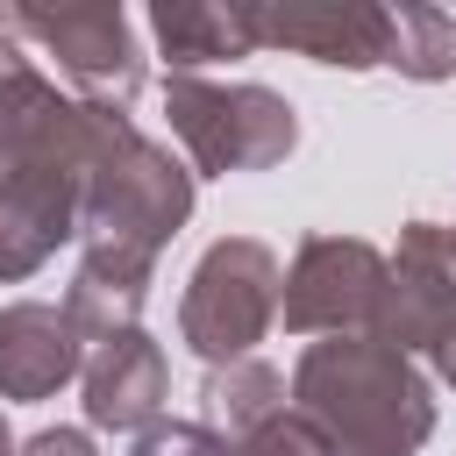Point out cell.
Listing matches in <instances>:
<instances>
[{
    "label": "cell",
    "mask_w": 456,
    "mask_h": 456,
    "mask_svg": "<svg viewBox=\"0 0 456 456\" xmlns=\"http://www.w3.org/2000/svg\"><path fill=\"white\" fill-rule=\"evenodd\" d=\"M449 256H456V221H449Z\"/></svg>",
    "instance_id": "obj_20"
},
{
    "label": "cell",
    "mask_w": 456,
    "mask_h": 456,
    "mask_svg": "<svg viewBox=\"0 0 456 456\" xmlns=\"http://www.w3.org/2000/svg\"><path fill=\"white\" fill-rule=\"evenodd\" d=\"M399 78L413 86H435L456 71V14H442L435 0H399L392 7V57H385Z\"/></svg>",
    "instance_id": "obj_14"
},
{
    "label": "cell",
    "mask_w": 456,
    "mask_h": 456,
    "mask_svg": "<svg viewBox=\"0 0 456 456\" xmlns=\"http://www.w3.org/2000/svg\"><path fill=\"white\" fill-rule=\"evenodd\" d=\"M14 456H100V449H93V435H86V428H36Z\"/></svg>",
    "instance_id": "obj_17"
},
{
    "label": "cell",
    "mask_w": 456,
    "mask_h": 456,
    "mask_svg": "<svg viewBox=\"0 0 456 456\" xmlns=\"http://www.w3.org/2000/svg\"><path fill=\"white\" fill-rule=\"evenodd\" d=\"M21 442H14V428H7V413H0V456H14Z\"/></svg>",
    "instance_id": "obj_18"
},
{
    "label": "cell",
    "mask_w": 456,
    "mask_h": 456,
    "mask_svg": "<svg viewBox=\"0 0 456 456\" xmlns=\"http://www.w3.org/2000/svg\"><path fill=\"white\" fill-rule=\"evenodd\" d=\"M292 413H306L328 456H420L435 435V385L378 335H321L292 363Z\"/></svg>",
    "instance_id": "obj_2"
},
{
    "label": "cell",
    "mask_w": 456,
    "mask_h": 456,
    "mask_svg": "<svg viewBox=\"0 0 456 456\" xmlns=\"http://www.w3.org/2000/svg\"><path fill=\"white\" fill-rule=\"evenodd\" d=\"M86 370V335L50 299L0 306V399H50Z\"/></svg>",
    "instance_id": "obj_10"
},
{
    "label": "cell",
    "mask_w": 456,
    "mask_h": 456,
    "mask_svg": "<svg viewBox=\"0 0 456 456\" xmlns=\"http://www.w3.org/2000/svg\"><path fill=\"white\" fill-rule=\"evenodd\" d=\"M278 299H285V271H278L271 242L221 235V242H207V256L192 264V278L178 292V342L207 370L242 363L278 328Z\"/></svg>",
    "instance_id": "obj_4"
},
{
    "label": "cell",
    "mask_w": 456,
    "mask_h": 456,
    "mask_svg": "<svg viewBox=\"0 0 456 456\" xmlns=\"http://www.w3.org/2000/svg\"><path fill=\"white\" fill-rule=\"evenodd\" d=\"M370 335L392 342L413 363L420 356L449 363V349H456V256H449L442 221H406L399 228V249L385 256V292H378Z\"/></svg>",
    "instance_id": "obj_6"
},
{
    "label": "cell",
    "mask_w": 456,
    "mask_h": 456,
    "mask_svg": "<svg viewBox=\"0 0 456 456\" xmlns=\"http://www.w3.org/2000/svg\"><path fill=\"white\" fill-rule=\"evenodd\" d=\"M150 36H157L164 64H171V71H192V78H200V64L264 50L249 0H228V7H221V0H157V7H150Z\"/></svg>",
    "instance_id": "obj_11"
},
{
    "label": "cell",
    "mask_w": 456,
    "mask_h": 456,
    "mask_svg": "<svg viewBox=\"0 0 456 456\" xmlns=\"http://www.w3.org/2000/svg\"><path fill=\"white\" fill-rule=\"evenodd\" d=\"M78 392H86V428H107V435H142L164 420V399H171V363L157 349V335L128 328V335H107L86 349V370H78Z\"/></svg>",
    "instance_id": "obj_9"
},
{
    "label": "cell",
    "mask_w": 456,
    "mask_h": 456,
    "mask_svg": "<svg viewBox=\"0 0 456 456\" xmlns=\"http://www.w3.org/2000/svg\"><path fill=\"white\" fill-rule=\"evenodd\" d=\"M442 378H449V392H456V349H449V363H442Z\"/></svg>",
    "instance_id": "obj_19"
},
{
    "label": "cell",
    "mask_w": 456,
    "mask_h": 456,
    "mask_svg": "<svg viewBox=\"0 0 456 456\" xmlns=\"http://www.w3.org/2000/svg\"><path fill=\"white\" fill-rule=\"evenodd\" d=\"M185 221H192V171L164 142H150L128 114H114L78 207V278L150 299V271Z\"/></svg>",
    "instance_id": "obj_1"
},
{
    "label": "cell",
    "mask_w": 456,
    "mask_h": 456,
    "mask_svg": "<svg viewBox=\"0 0 456 456\" xmlns=\"http://www.w3.org/2000/svg\"><path fill=\"white\" fill-rule=\"evenodd\" d=\"M264 50H299L335 71H378L392 57V7L378 0H249Z\"/></svg>",
    "instance_id": "obj_8"
},
{
    "label": "cell",
    "mask_w": 456,
    "mask_h": 456,
    "mask_svg": "<svg viewBox=\"0 0 456 456\" xmlns=\"http://www.w3.org/2000/svg\"><path fill=\"white\" fill-rule=\"evenodd\" d=\"M64 242H78V221H64L57 207H43V200L0 185V285L36 278Z\"/></svg>",
    "instance_id": "obj_13"
},
{
    "label": "cell",
    "mask_w": 456,
    "mask_h": 456,
    "mask_svg": "<svg viewBox=\"0 0 456 456\" xmlns=\"http://www.w3.org/2000/svg\"><path fill=\"white\" fill-rule=\"evenodd\" d=\"M235 456H328V442H321V428L306 420V413H278V420H264L249 442H235Z\"/></svg>",
    "instance_id": "obj_16"
},
{
    "label": "cell",
    "mask_w": 456,
    "mask_h": 456,
    "mask_svg": "<svg viewBox=\"0 0 456 456\" xmlns=\"http://www.w3.org/2000/svg\"><path fill=\"white\" fill-rule=\"evenodd\" d=\"M285 399H292V385H285V370L264 363V356L221 363V370H207V385H200V413H207V428H214L221 442H249L264 420L285 413Z\"/></svg>",
    "instance_id": "obj_12"
},
{
    "label": "cell",
    "mask_w": 456,
    "mask_h": 456,
    "mask_svg": "<svg viewBox=\"0 0 456 456\" xmlns=\"http://www.w3.org/2000/svg\"><path fill=\"white\" fill-rule=\"evenodd\" d=\"M128 456H235V442H221L207 420H157V428H142L135 435V449Z\"/></svg>",
    "instance_id": "obj_15"
},
{
    "label": "cell",
    "mask_w": 456,
    "mask_h": 456,
    "mask_svg": "<svg viewBox=\"0 0 456 456\" xmlns=\"http://www.w3.org/2000/svg\"><path fill=\"white\" fill-rule=\"evenodd\" d=\"M0 28L14 43H36L64 71L71 100H86V107L128 114L135 93L150 86V57L135 43V21L107 0H93V7H0Z\"/></svg>",
    "instance_id": "obj_5"
},
{
    "label": "cell",
    "mask_w": 456,
    "mask_h": 456,
    "mask_svg": "<svg viewBox=\"0 0 456 456\" xmlns=\"http://www.w3.org/2000/svg\"><path fill=\"white\" fill-rule=\"evenodd\" d=\"M385 292V249L363 235H306L285 264L278 321L292 335H370Z\"/></svg>",
    "instance_id": "obj_7"
},
{
    "label": "cell",
    "mask_w": 456,
    "mask_h": 456,
    "mask_svg": "<svg viewBox=\"0 0 456 456\" xmlns=\"http://www.w3.org/2000/svg\"><path fill=\"white\" fill-rule=\"evenodd\" d=\"M164 114H171V135L185 142L192 171H207V178L271 171L299 142L292 100L271 93V86H249V78H192V71H171L164 78Z\"/></svg>",
    "instance_id": "obj_3"
}]
</instances>
